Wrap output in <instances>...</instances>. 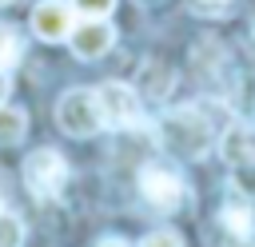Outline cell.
<instances>
[{"label":"cell","mask_w":255,"mask_h":247,"mask_svg":"<svg viewBox=\"0 0 255 247\" xmlns=\"http://www.w3.org/2000/svg\"><path fill=\"white\" fill-rule=\"evenodd\" d=\"M159 139H163V147H171L175 155L199 159V155L211 147L215 131H211V120H207L199 108H175V112H167V116L159 120Z\"/></svg>","instance_id":"1"},{"label":"cell","mask_w":255,"mask_h":247,"mask_svg":"<svg viewBox=\"0 0 255 247\" xmlns=\"http://www.w3.org/2000/svg\"><path fill=\"white\" fill-rule=\"evenodd\" d=\"M56 124H60L68 135H76V139L96 135V131L104 127L96 92H88V88H72V92H64L60 104H56Z\"/></svg>","instance_id":"2"},{"label":"cell","mask_w":255,"mask_h":247,"mask_svg":"<svg viewBox=\"0 0 255 247\" xmlns=\"http://www.w3.org/2000/svg\"><path fill=\"white\" fill-rule=\"evenodd\" d=\"M24 183L36 199H56L68 183V163L56 147H36L24 159Z\"/></svg>","instance_id":"3"},{"label":"cell","mask_w":255,"mask_h":247,"mask_svg":"<svg viewBox=\"0 0 255 247\" xmlns=\"http://www.w3.org/2000/svg\"><path fill=\"white\" fill-rule=\"evenodd\" d=\"M96 100H100V116H104V127H135L143 120V104H139V92L128 88V84H100L96 88Z\"/></svg>","instance_id":"4"},{"label":"cell","mask_w":255,"mask_h":247,"mask_svg":"<svg viewBox=\"0 0 255 247\" xmlns=\"http://www.w3.org/2000/svg\"><path fill=\"white\" fill-rule=\"evenodd\" d=\"M139 195L155 211H175L183 203V179L167 163H143L139 167Z\"/></svg>","instance_id":"5"},{"label":"cell","mask_w":255,"mask_h":247,"mask_svg":"<svg viewBox=\"0 0 255 247\" xmlns=\"http://www.w3.org/2000/svg\"><path fill=\"white\" fill-rule=\"evenodd\" d=\"M68 44H72V52H76L80 60H100V56L116 44V28H112L108 20H80V24H72Z\"/></svg>","instance_id":"6"},{"label":"cell","mask_w":255,"mask_h":247,"mask_svg":"<svg viewBox=\"0 0 255 247\" xmlns=\"http://www.w3.org/2000/svg\"><path fill=\"white\" fill-rule=\"evenodd\" d=\"M72 4H64V0H40L36 8H32V32L40 36V40H48V44H56V40H68V32H72Z\"/></svg>","instance_id":"7"},{"label":"cell","mask_w":255,"mask_h":247,"mask_svg":"<svg viewBox=\"0 0 255 247\" xmlns=\"http://www.w3.org/2000/svg\"><path fill=\"white\" fill-rule=\"evenodd\" d=\"M219 155L227 167H239L247 159H255V127L243 124V120H231L219 135Z\"/></svg>","instance_id":"8"},{"label":"cell","mask_w":255,"mask_h":247,"mask_svg":"<svg viewBox=\"0 0 255 247\" xmlns=\"http://www.w3.org/2000/svg\"><path fill=\"white\" fill-rule=\"evenodd\" d=\"M219 219H223V227H227V235L231 239H247L251 235V227H255V215H251V203H247V195L243 199H227L223 203V211H219Z\"/></svg>","instance_id":"9"},{"label":"cell","mask_w":255,"mask_h":247,"mask_svg":"<svg viewBox=\"0 0 255 247\" xmlns=\"http://www.w3.org/2000/svg\"><path fill=\"white\" fill-rule=\"evenodd\" d=\"M139 84H143V92L147 96H155V100H163L167 92H171V72L163 68V64H143V72H139Z\"/></svg>","instance_id":"10"},{"label":"cell","mask_w":255,"mask_h":247,"mask_svg":"<svg viewBox=\"0 0 255 247\" xmlns=\"http://www.w3.org/2000/svg\"><path fill=\"white\" fill-rule=\"evenodd\" d=\"M24 127H28V116L20 108H4L0 104V143H20Z\"/></svg>","instance_id":"11"},{"label":"cell","mask_w":255,"mask_h":247,"mask_svg":"<svg viewBox=\"0 0 255 247\" xmlns=\"http://www.w3.org/2000/svg\"><path fill=\"white\" fill-rule=\"evenodd\" d=\"M20 60V36L12 24H0V72H8Z\"/></svg>","instance_id":"12"},{"label":"cell","mask_w":255,"mask_h":247,"mask_svg":"<svg viewBox=\"0 0 255 247\" xmlns=\"http://www.w3.org/2000/svg\"><path fill=\"white\" fill-rule=\"evenodd\" d=\"M0 247H24V219L0 211Z\"/></svg>","instance_id":"13"},{"label":"cell","mask_w":255,"mask_h":247,"mask_svg":"<svg viewBox=\"0 0 255 247\" xmlns=\"http://www.w3.org/2000/svg\"><path fill=\"white\" fill-rule=\"evenodd\" d=\"M187 8H191L195 16H207V20H219V16H227V12L235 8V0H187Z\"/></svg>","instance_id":"14"},{"label":"cell","mask_w":255,"mask_h":247,"mask_svg":"<svg viewBox=\"0 0 255 247\" xmlns=\"http://www.w3.org/2000/svg\"><path fill=\"white\" fill-rule=\"evenodd\" d=\"M235 175H231V183L239 187V195H247V199H255V159H247V163H239V167H231Z\"/></svg>","instance_id":"15"},{"label":"cell","mask_w":255,"mask_h":247,"mask_svg":"<svg viewBox=\"0 0 255 247\" xmlns=\"http://www.w3.org/2000/svg\"><path fill=\"white\" fill-rule=\"evenodd\" d=\"M72 8H76L84 20H104V16L116 8V0H72Z\"/></svg>","instance_id":"16"},{"label":"cell","mask_w":255,"mask_h":247,"mask_svg":"<svg viewBox=\"0 0 255 247\" xmlns=\"http://www.w3.org/2000/svg\"><path fill=\"white\" fill-rule=\"evenodd\" d=\"M139 247H183V239H179V231H171V227H159V231L143 235V243H139Z\"/></svg>","instance_id":"17"},{"label":"cell","mask_w":255,"mask_h":247,"mask_svg":"<svg viewBox=\"0 0 255 247\" xmlns=\"http://www.w3.org/2000/svg\"><path fill=\"white\" fill-rule=\"evenodd\" d=\"M96 247H128V243H124V239H100Z\"/></svg>","instance_id":"18"},{"label":"cell","mask_w":255,"mask_h":247,"mask_svg":"<svg viewBox=\"0 0 255 247\" xmlns=\"http://www.w3.org/2000/svg\"><path fill=\"white\" fill-rule=\"evenodd\" d=\"M4 96H8V76L0 72V104H4Z\"/></svg>","instance_id":"19"},{"label":"cell","mask_w":255,"mask_h":247,"mask_svg":"<svg viewBox=\"0 0 255 247\" xmlns=\"http://www.w3.org/2000/svg\"><path fill=\"white\" fill-rule=\"evenodd\" d=\"M4 4H12V0H0V8H4Z\"/></svg>","instance_id":"20"}]
</instances>
